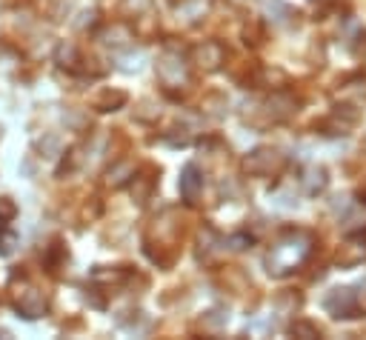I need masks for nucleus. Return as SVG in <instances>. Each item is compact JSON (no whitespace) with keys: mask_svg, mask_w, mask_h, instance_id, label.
I'll return each mask as SVG.
<instances>
[{"mask_svg":"<svg viewBox=\"0 0 366 340\" xmlns=\"http://www.w3.org/2000/svg\"><path fill=\"white\" fill-rule=\"evenodd\" d=\"M315 249V235L306 229H289L266 255V272L275 277H283L306 263V257Z\"/></svg>","mask_w":366,"mask_h":340,"instance_id":"1","label":"nucleus"},{"mask_svg":"<svg viewBox=\"0 0 366 340\" xmlns=\"http://www.w3.org/2000/svg\"><path fill=\"white\" fill-rule=\"evenodd\" d=\"M157 78H160V83H163L169 92L187 89V86H189V63L183 60L180 52L166 49V52L157 58Z\"/></svg>","mask_w":366,"mask_h":340,"instance_id":"2","label":"nucleus"},{"mask_svg":"<svg viewBox=\"0 0 366 340\" xmlns=\"http://www.w3.org/2000/svg\"><path fill=\"white\" fill-rule=\"evenodd\" d=\"M283 154L278 152V149H272V146H258L255 152H249L246 154V160H244V169L249 175H255V178H272V175H278L281 169H283Z\"/></svg>","mask_w":366,"mask_h":340,"instance_id":"3","label":"nucleus"},{"mask_svg":"<svg viewBox=\"0 0 366 340\" xmlns=\"http://www.w3.org/2000/svg\"><path fill=\"white\" fill-rule=\"evenodd\" d=\"M323 309L338 317V320H349V317H357L360 314V294L352 289V286H338L326 294L323 300Z\"/></svg>","mask_w":366,"mask_h":340,"instance_id":"4","label":"nucleus"},{"mask_svg":"<svg viewBox=\"0 0 366 340\" xmlns=\"http://www.w3.org/2000/svg\"><path fill=\"white\" fill-rule=\"evenodd\" d=\"M15 309L23 314V317H43L46 314V294L32 286V283H23L15 289Z\"/></svg>","mask_w":366,"mask_h":340,"instance_id":"5","label":"nucleus"},{"mask_svg":"<svg viewBox=\"0 0 366 340\" xmlns=\"http://www.w3.org/2000/svg\"><path fill=\"white\" fill-rule=\"evenodd\" d=\"M192 63L204 72H218L224 63H226V49L215 41H206V43H198L192 49Z\"/></svg>","mask_w":366,"mask_h":340,"instance_id":"6","label":"nucleus"},{"mask_svg":"<svg viewBox=\"0 0 366 340\" xmlns=\"http://www.w3.org/2000/svg\"><path fill=\"white\" fill-rule=\"evenodd\" d=\"M180 198L187 201V203H195L204 192V175H201V169L195 163L189 166H183V172H180Z\"/></svg>","mask_w":366,"mask_h":340,"instance_id":"7","label":"nucleus"},{"mask_svg":"<svg viewBox=\"0 0 366 340\" xmlns=\"http://www.w3.org/2000/svg\"><path fill=\"white\" fill-rule=\"evenodd\" d=\"M263 112L269 115L272 123H281V120H289L298 112V100L292 95H286V92H278V95H272L266 100V109Z\"/></svg>","mask_w":366,"mask_h":340,"instance_id":"8","label":"nucleus"},{"mask_svg":"<svg viewBox=\"0 0 366 340\" xmlns=\"http://www.w3.org/2000/svg\"><path fill=\"white\" fill-rule=\"evenodd\" d=\"M366 260V235H352L340 252H338V263L340 266H360Z\"/></svg>","mask_w":366,"mask_h":340,"instance_id":"9","label":"nucleus"},{"mask_svg":"<svg viewBox=\"0 0 366 340\" xmlns=\"http://www.w3.org/2000/svg\"><path fill=\"white\" fill-rule=\"evenodd\" d=\"M300 186H303V192H306L309 198H318V195H323L326 186H329V172H326L323 166H309L306 172H303V178H300Z\"/></svg>","mask_w":366,"mask_h":340,"instance_id":"10","label":"nucleus"},{"mask_svg":"<svg viewBox=\"0 0 366 340\" xmlns=\"http://www.w3.org/2000/svg\"><path fill=\"white\" fill-rule=\"evenodd\" d=\"M129 41H132V32H129L126 26H120V23H115L112 29H106V32H103V43H106V46H112V49H117V52H120V49H126V46H129Z\"/></svg>","mask_w":366,"mask_h":340,"instance_id":"11","label":"nucleus"},{"mask_svg":"<svg viewBox=\"0 0 366 340\" xmlns=\"http://www.w3.org/2000/svg\"><path fill=\"white\" fill-rule=\"evenodd\" d=\"M263 12L275 23H289L292 21V6L283 4V0H263Z\"/></svg>","mask_w":366,"mask_h":340,"instance_id":"12","label":"nucleus"},{"mask_svg":"<svg viewBox=\"0 0 366 340\" xmlns=\"http://www.w3.org/2000/svg\"><path fill=\"white\" fill-rule=\"evenodd\" d=\"M123 103H126V95L123 92H100L95 97V109H100V112H115Z\"/></svg>","mask_w":366,"mask_h":340,"instance_id":"13","label":"nucleus"},{"mask_svg":"<svg viewBox=\"0 0 366 340\" xmlns=\"http://www.w3.org/2000/svg\"><path fill=\"white\" fill-rule=\"evenodd\" d=\"M292 334L295 337H320V329L315 323H309V320H295L292 323Z\"/></svg>","mask_w":366,"mask_h":340,"instance_id":"14","label":"nucleus"},{"mask_svg":"<svg viewBox=\"0 0 366 340\" xmlns=\"http://www.w3.org/2000/svg\"><path fill=\"white\" fill-rule=\"evenodd\" d=\"M132 172H135V169L129 163H120V166H115L112 172H109V184L112 186H123L126 184V175H132Z\"/></svg>","mask_w":366,"mask_h":340,"instance_id":"15","label":"nucleus"},{"mask_svg":"<svg viewBox=\"0 0 366 340\" xmlns=\"http://www.w3.org/2000/svg\"><path fill=\"white\" fill-rule=\"evenodd\" d=\"M140 63H143V55H126V58H117V66H120L123 72H137Z\"/></svg>","mask_w":366,"mask_h":340,"instance_id":"16","label":"nucleus"},{"mask_svg":"<svg viewBox=\"0 0 366 340\" xmlns=\"http://www.w3.org/2000/svg\"><path fill=\"white\" fill-rule=\"evenodd\" d=\"M226 323H229V312H224V309H215L206 317V326H226Z\"/></svg>","mask_w":366,"mask_h":340,"instance_id":"17","label":"nucleus"},{"mask_svg":"<svg viewBox=\"0 0 366 340\" xmlns=\"http://www.w3.org/2000/svg\"><path fill=\"white\" fill-rule=\"evenodd\" d=\"M126 9H129V12L135 9V15H137V12H149L152 4H149V0H126Z\"/></svg>","mask_w":366,"mask_h":340,"instance_id":"18","label":"nucleus"},{"mask_svg":"<svg viewBox=\"0 0 366 340\" xmlns=\"http://www.w3.org/2000/svg\"><path fill=\"white\" fill-rule=\"evenodd\" d=\"M0 215H4V218H12V215H15V203L4 198V201H0Z\"/></svg>","mask_w":366,"mask_h":340,"instance_id":"19","label":"nucleus"},{"mask_svg":"<svg viewBox=\"0 0 366 340\" xmlns=\"http://www.w3.org/2000/svg\"><path fill=\"white\" fill-rule=\"evenodd\" d=\"M232 243H235V249H246V246L252 243V238H246V235H235V238H232Z\"/></svg>","mask_w":366,"mask_h":340,"instance_id":"20","label":"nucleus"}]
</instances>
